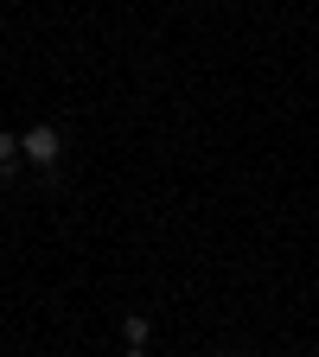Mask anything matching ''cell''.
Returning a JSON list of instances; mask_svg holds the SVG:
<instances>
[{
	"label": "cell",
	"mask_w": 319,
	"mask_h": 357,
	"mask_svg": "<svg viewBox=\"0 0 319 357\" xmlns=\"http://www.w3.org/2000/svg\"><path fill=\"white\" fill-rule=\"evenodd\" d=\"M26 153H20V141H13V134H0V178H13V166H20Z\"/></svg>",
	"instance_id": "7a4b0ae2"
},
{
	"label": "cell",
	"mask_w": 319,
	"mask_h": 357,
	"mask_svg": "<svg viewBox=\"0 0 319 357\" xmlns=\"http://www.w3.org/2000/svg\"><path fill=\"white\" fill-rule=\"evenodd\" d=\"M20 153H26L32 166H45V172H52V166L64 160V134H58L52 121H38V128H26V134H20Z\"/></svg>",
	"instance_id": "6da1fadb"
},
{
	"label": "cell",
	"mask_w": 319,
	"mask_h": 357,
	"mask_svg": "<svg viewBox=\"0 0 319 357\" xmlns=\"http://www.w3.org/2000/svg\"><path fill=\"white\" fill-rule=\"evenodd\" d=\"M223 357H243V351H223Z\"/></svg>",
	"instance_id": "5b68a950"
},
{
	"label": "cell",
	"mask_w": 319,
	"mask_h": 357,
	"mask_svg": "<svg viewBox=\"0 0 319 357\" xmlns=\"http://www.w3.org/2000/svg\"><path fill=\"white\" fill-rule=\"evenodd\" d=\"M147 332H154L147 312H128V319H121V338H128V344H147Z\"/></svg>",
	"instance_id": "3957f363"
},
{
	"label": "cell",
	"mask_w": 319,
	"mask_h": 357,
	"mask_svg": "<svg viewBox=\"0 0 319 357\" xmlns=\"http://www.w3.org/2000/svg\"><path fill=\"white\" fill-rule=\"evenodd\" d=\"M121 357H147V344H128V351H121Z\"/></svg>",
	"instance_id": "277c9868"
}]
</instances>
